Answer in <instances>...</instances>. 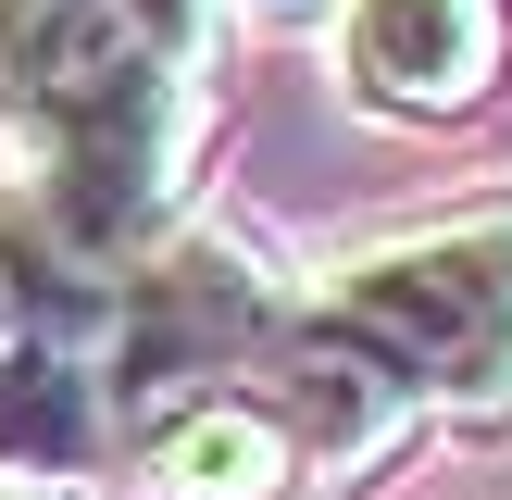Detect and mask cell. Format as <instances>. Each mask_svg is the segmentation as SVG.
Returning <instances> with one entry per match:
<instances>
[{"instance_id": "obj_1", "label": "cell", "mask_w": 512, "mask_h": 500, "mask_svg": "<svg viewBox=\"0 0 512 500\" xmlns=\"http://www.w3.org/2000/svg\"><path fill=\"white\" fill-rule=\"evenodd\" d=\"M0 125L63 263L125 275L188 225L200 75L125 0H0Z\"/></svg>"}, {"instance_id": "obj_2", "label": "cell", "mask_w": 512, "mask_h": 500, "mask_svg": "<svg viewBox=\"0 0 512 500\" xmlns=\"http://www.w3.org/2000/svg\"><path fill=\"white\" fill-rule=\"evenodd\" d=\"M313 313L338 325L350 350H375V363L413 388V413L500 425L512 413V200H475V213L363 238L313 288Z\"/></svg>"}, {"instance_id": "obj_3", "label": "cell", "mask_w": 512, "mask_h": 500, "mask_svg": "<svg viewBox=\"0 0 512 500\" xmlns=\"http://www.w3.org/2000/svg\"><path fill=\"white\" fill-rule=\"evenodd\" d=\"M275 325H288V288H275V275L250 263L238 238H213V225H175L150 263H125V275H113L100 375H113V400L175 413V400L250 388V363H263Z\"/></svg>"}, {"instance_id": "obj_4", "label": "cell", "mask_w": 512, "mask_h": 500, "mask_svg": "<svg viewBox=\"0 0 512 500\" xmlns=\"http://www.w3.org/2000/svg\"><path fill=\"white\" fill-rule=\"evenodd\" d=\"M250 400L288 425L300 475H375V463H400V438L425 425V413H413V388H400L375 350H350L338 325L313 313V300H288V325L263 338Z\"/></svg>"}, {"instance_id": "obj_5", "label": "cell", "mask_w": 512, "mask_h": 500, "mask_svg": "<svg viewBox=\"0 0 512 500\" xmlns=\"http://www.w3.org/2000/svg\"><path fill=\"white\" fill-rule=\"evenodd\" d=\"M500 75V13L488 0H338V88L350 113L388 125H450Z\"/></svg>"}, {"instance_id": "obj_6", "label": "cell", "mask_w": 512, "mask_h": 500, "mask_svg": "<svg viewBox=\"0 0 512 500\" xmlns=\"http://www.w3.org/2000/svg\"><path fill=\"white\" fill-rule=\"evenodd\" d=\"M100 450H113V375H100V350L13 325L0 338V475L13 488H75Z\"/></svg>"}, {"instance_id": "obj_7", "label": "cell", "mask_w": 512, "mask_h": 500, "mask_svg": "<svg viewBox=\"0 0 512 500\" xmlns=\"http://www.w3.org/2000/svg\"><path fill=\"white\" fill-rule=\"evenodd\" d=\"M138 488L150 500H300V450L250 388H213L138 425Z\"/></svg>"}, {"instance_id": "obj_8", "label": "cell", "mask_w": 512, "mask_h": 500, "mask_svg": "<svg viewBox=\"0 0 512 500\" xmlns=\"http://www.w3.org/2000/svg\"><path fill=\"white\" fill-rule=\"evenodd\" d=\"M125 13H138L163 50H188V63H200V13H213V0H125Z\"/></svg>"}, {"instance_id": "obj_9", "label": "cell", "mask_w": 512, "mask_h": 500, "mask_svg": "<svg viewBox=\"0 0 512 500\" xmlns=\"http://www.w3.org/2000/svg\"><path fill=\"white\" fill-rule=\"evenodd\" d=\"M238 13H263V25H313V13H338V0H238Z\"/></svg>"}, {"instance_id": "obj_10", "label": "cell", "mask_w": 512, "mask_h": 500, "mask_svg": "<svg viewBox=\"0 0 512 500\" xmlns=\"http://www.w3.org/2000/svg\"><path fill=\"white\" fill-rule=\"evenodd\" d=\"M0 500H75V488H0Z\"/></svg>"}, {"instance_id": "obj_11", "label": "cell", "mask_w": 512, "mask_h": 500, "mask_svg": "<svg viewBox=\"0 0 512 500\" xmlns=\"http://www.w3.org/2000/svg\"><path fill=\"white\" fill-rule=\"evenodd\" d=\"M0 338H13V300H0Z\"/></svg>"}]
</instances>
